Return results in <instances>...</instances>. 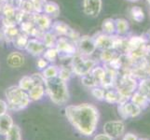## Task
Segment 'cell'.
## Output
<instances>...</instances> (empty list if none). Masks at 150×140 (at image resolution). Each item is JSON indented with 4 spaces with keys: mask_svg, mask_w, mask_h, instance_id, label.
<instances>
[{
    "mask_svg": "<svg viewBox=\"0 0 150 140\" xmlns=\"http://www.w3.org/2000/svg\"><path fill=\"white\" fill-rule=\"evenodd\" d=\"M64 111L67 120L80 134L86 136L94 134L99 122V110L95 106L88 103L71 105Z\"/></svg>",
    "mask_w": 150,
    "mask_h": 140,
    "instance_id": "cell-1",
    "label": "cell"
},
{
    "mask_svg": "<svg viewBox=\"0 0 150 140\" xmlns=\"http://www.w3.org/2000/svg\"><path fill=\"white\" fill-rule=\"evenodd\" d=\"M45 90L50 101L55 105L63 106L69 100V92L66 82L58 77L46 80Z\"/></svg>",
    "mask_w": 150,
    "mask_h": 140,
    "instance_id": "cell-2",
    "label": "cell"
},
{
    "mask_svg": "<svg viewBox=\"0 0 150 140\" xmlns=\"http://www.w3.org/2000/svg\"><path fill=\"white\" fill-rule=\"evenodd\" d=\"M7 99L8 109L12 111H20L26 108L31 102L27 92L22 90L19 86L13 85L8 87L5 92Z\"/></svg>",
    "mask_w": 150,
    "mask_h": 140,
    "instance_id": "cell-3",
    "label": "cell"
},
{
    "mask_svg": "<svg viewBox=\"0 0 150 140\" xmlns=\"http://www.w3.org/2000/svg\"><path fill=\"white\" fill-rule=\"evenodd\" d=\"M138 80L129 71H123L118 75L115 88L120 92L122 101L130 100L132 93L137 90Z\"/></svg>",
    "mask_w": 150,
    "mask_h": 140,
    "instance_id": "cell-4",
    "label": "cell"
},
{
    "mask_svg": "<svg viewBox=\"0 0 150 140\" xmlns=\"http://www.w3.org/2000/svg\"><path fill=\"white\" fill-rule=\"evenodd\" d=\"M97 65V62L91 57L76 53L71 58V70L76 76L83 77L91 72Z\"/></svg>",
    "mask_w": 150,
    "mask_h": 140,
    "instance_id": "cell-5",
    "label": "cell"
},
{
    "mask_svg": "<svg viewBox=\"0 0 150 140\" xmlns=\"http://www.w3.org/2000/svg\"><path fill=\"white\" fill-rule=\"evenodd\" d=\"M50 30L52 31L57 37L66 38L72 40L76 44L80 38V35L77 33L76 30L72 29L68 24L64 23V22H59V21H57V22L52 23Z\"/></svg>",
    "mask_w": 150,
    "mask_h": 140,
    "instance_id": "cell-6",
    "label": "cell"
},
{
    "mask_svg": "<svg viewBox=\"0 0 150 140\" xmlns=\"http://www.w3.org/2000/svg\"><path fill=\"white\" fill-rule=\"evenodd\" d=\"M55 48L58 50L60 58L71 59L72 57L77 53L76 44L72 40L64 37H58Z\"/></svg>",
    "mask_w": 150,
    "mask_h": 140,
    "instance_id": "cell-7",
    "label": "cell"
},
{
    "mask_svg": "<svg viewBox=\"0 0 150 140\" xmlns=\"http://www.w3.org/2000/svg\"><path fill=\"white\" fill-rule=\"evenodd\" d=\"M76 50L77 53L83 56L90 57L97 50L93 37L88 35L80 36L79 41L76 42Z\"/></svg>",
    "mask_w": 150,
    "mask_h": 140,
    "instance_id": "cell-8",
    "label": "cell"
},
{
    "mask_svg": "<svg viewBox=\"0 0 150 140\" xmlns=\"http://www.w3.org/2000/svg\"><path fill=\"white\" fill-rule=\"evenodd\" d=\"M117 111L120 116L124 120H126L129 118H135L139 116L142 113L143 109L130 100H128L117 104Z\"/></svg>",
    "mask_w": 150,
    "mask_h": 140,
    "instance_id": "cell-9",
    "label": "cell"
},
{
    "mask_svg": "<svg viewBox=\"0 0 150 140\" xmlns=\"http://www.w3.org/2000/svg\"><path fill=\"white\" fill-rule=\"evenodd\" d=\"M103 132L113 139L121 137L125 132V124L122 121H110L105 123Z\"/></svg>",
    "mask_w": 150,
    "mask_h": 140,
    "instance_id": "cell-10",
    "label": "cell"
},
{
    "mask_svg": "<svg viewBox=\"0 0 150 140\" xmlns=\"http://www.w3.org/2000/svg\"><path fill=\"white\" fill-rule=\"evenodd\" d=\"M114 36L106 35L103 33H98L93 36V39L96 45L97 50H114Z\"/></svg>",
    "mask_w": 150,
    "mask_h": 140,
    "instance_id": "cell-11",
    "label": "cell"
},
{
    "mask_svg": "<svg viewBox=\"0 0 150 140\" xmlns=\"http://www.w3.org/2000/svg\"><path fill=\"white\" fill-rule=\"evenodd\" d=\"M29 18L33 21V23L35 24V26L39 28L41 31L46 32L51 28L52 21L51 18L44 13H33L29 15Z\"/></svg>",
    "mask_w": 150,
    "mask_h": 140,
    "instance_id": "cell-12",
    "label": "cell"
},
{
    "mask_svg": "<svg viewBox=\"0 0 150 140\" xmlns=\"http://www.w3.org/2000/svg\"><path fill=\"white\" fill-rule=\"evenodd\" d=\"M102 0H83V11L90 17H97L102 11Z\"/></svg>",
    "mask_w": 150,
    "mask_h": 140,
    "instance_id": "cell-13",
    "label": "cell"
},
{
    "mask_svg": "<svg viewBox=\"0 0 150 140\" xmlns=\"http://www.w3.org/2000/svg\"><path fill=\"white\" fill-rule=\"evenodd\" d=\"M149 43V40L146 38V36H132L127 38V46L125 53H130L141 48L142 46Z\"/></svg>",
    "mask_w": 150,
    "mask_h": 140,
    "instance_id": "cell-14",
    "label": "cell"
},
{
    "mask_svg": "<svg viewBox=\"0 0 150 140\" xmlns=\"http://www.w3.org/2000/svg\"><path fill=\"white\" fill-rule=\"evenodd\" d=\"M46 50V47L43 42L40 39L35 38H29L27 45L25 47V50L28 53L32 54L34 56H42L44 51Z\"/></svg>",
    "mask_w": 150,
    "mask_h": 140,
    "instance_id": "cell-15",
    "label": "cell"
},
{
    "mask_svg": "<svg viewBox=\"0 0 150 140\" xmlns=\"http://www.w3.org/2000/svg\"><path fill=\"white\" fill-rule=\"evenodd\" d=\"M7 63L10 67L19 68L24 64V56L21 53H18V51H13V53H10L8 55Z\"/></svg>",
    "mask_w": 150,
    "mask_h": 140,
    "instance_id": "cell-16",
    "label": "cell"
},
{
    "mask_svg": "<svg viewBox=\"0 0 150 140\" xmlns=\"http://www.w3.org/2000/svg\"><path fill=\"white\" fill-rule=\"evenodd\" d=\"M13 120L8 114H4L0 116V134L1 136H7V134L10 131V129L13 126Z\"/></svg>",
    "mask_w": 150,
    "mask_h": 140,
    "instance_id": "cell-17",
    "label": "cell"
},
{
    "mask_svg": "<svg viewBox=\"0 0 150 140\" xmlns=\"http://www.w3.org/2000/svg\"><path fill=\"white\" fill-rule=\"evenodd\" d=\"M45 85H34L31 89L27 92L28 96L31 101H39L42 99L45 95Z\"/></svg>",
    "mask_w": 150,
    "mask_h": 140,
    "instance_id": "cell-18",
    "label": "cell"
},
{
    "mask_svg": "<svg viewBox=\"0 0 150 140\" xmlns=\"http://www.w3.org/2000/svg\"><path fill=\"white\" fill-rule=\"evenodd\" d=\"M116 24V35L120 36V37H126V35L129 33L130 30V24L128 21L123 18L115 19Z\"/></svg>",
    "mask_w": 150,
    "mask_h": 140,
    "instance_id": "cell-19",
    "label": "cell"
},
{
    "mask_svg": "<svg viewBox=\"0 0 150 140\" xmlns=\"http://www.w3.org/2000/svg\"><path fill=\"white\" fill-rule=\"evenodd\" d=\"M137 91L141 92L150 103V77H144L138 80Z\"/></svg>",
    "mask_w": 150,
    "mask_h": 140,
    "instance_id": "cell-20",
    "label": "cell"
},
{
    "mask_svg": "<svg viewBox=\"0 0 150 140\" xmlns=\"http://www.w3.org/2000/svg\"><path fill=\"white\" fill-rule=\"evenodd\" d=\"M43 13L50 18H57L60 15V8L58 4L52 1H46L43 8Z\"/></svg>",
    "mask_w": 150,
    "mask_h": 140,
    "instance_id": "cell-21",
    "label": "cell"
},
{
    "mask_svg": "<svg viewBox=\"0 0 150 140\" xmlns=\"http://www.w3.org/2000/svg\"><path fill=\"white\" fill-rule=\"evenodd\" d=\"M105 102L109 104H120L122 101V98L116 88H110V89H105Z\"/></svg>",
    "mask_w": 150,
    "mask_h": 140,
    "instance_id": "cell-22",
    "label": "cell"
},
{
    "mask_svg": "<svg viewBox=\"0 0 150 140\" xmlns=\"http://www.w3.org/2000/svg\"><path fill=\"white\" fill-rule=\"evenodd\" d=\"M130 101L132 102L133 104H135L136 106H138L139 107H141L142 109H144L149 106V102L147 101V99L144 97L141 92H139L137 90L134 92L132 96L130 97Z\"/></svg>",
    "mask_w": 150,
    "mask_h": 140,
    "instance_id": "cell-23",
    "label": "cell"
},
{
    "mask_svg": "<svg viewBox=\"0 0 150 140\" xmlns=\"http://www.w3.org/2000/svg\"><path fill=\"white\" fill-rule=\"evenodd\" d=\"M57 38H58V37H57L52 31L49 30V31H46V32L44 33L42 38H41V41H42L43 44L45 45L46 49L47 48H55Z\"/></svg>",
    "mask_w": 150,
    "mask_h": 140,
    "instance_id": "cell-24",
    "label": "cell"
},
{
    "mask_svg": "<svg viewBox=\"0 0 150 140\" xmlns=\"http://www.w3.org/2000/svg\"><path fill=\"white\" fill-rule=\"evenodd\" d=\"M102 33L106 34V35H116V24H115V19L112 18H107L103 20L102 23Z\"/></svg>",
    "mask_w": 150,
    "mask_h": 140,
    "instance_id": "cell-25",
    "label": "cell"
},
{
    "mask_svg": "<svg viewBox=\"0 0 150 140\" xmlns=\"http://www.w3.org/2000/svg\"><path fill=\"white\" fill-rule=\"evenodd\" d=\"M2 31L4 33L5 39L8 41V42H12V40L21 33L20 29L17 28L16 25H13V26H3Z\"/></svg>",
    "mask_w": 150,
    "mask_h": 140,
    "instance_id": "cell-26",
    "label": "cell"
},
{
    "mask_svg": "<svg viewBox=\"0 0 150 140\" xmlns=\"http://www.w3.org/2000/svg\"><path fill=\"white\" fill-rule=\"evenodd\" d=\"M28 40H29L28 36L21 32L17 37L12 40V44L15 48H17L18 50H25V47L27 45Z\"/></svg>",
    "mask_w": 150,
    "mask_h": 140,
    "instance_id": "cell-27",
    "label": "cell"
},
{
    "mask_svg": "<svg viewBox=\"0 0 150 140\" xmlns=\"http://www.w3.org/2000/svg\"><path fill=\"white\" fill-rule=\"evenodd\" d=\"M117 50H101L100 53V60L103 63V65L110 63L112 60H114L120 55Z\"/></svg>",
    "mask_w": 150,
    "mask_h": 140,
    "instance_id": "cell-28",
    "label": "cell"
},
{
    "mask_svg": "<svg viewBox=\"0 0 150 140\" xmlns=\"http://www.w3.org/2000/svg\"><path fill=\"white\" fill-rule=\"evenodd\" d=\"M18 9H20L23 12H24L27 15L33 14L35 13L34 1L33 0H22V1H20Z\"/></svg>",
    "mask_w": 150,
    "mask_h": 140,
    "instance_id": "cell-29",
    "label": "cell"
},
{
    "mask_svg": "<svg viewBox=\"0 0 150 140\" xmlns=\"http://www.w3.org/2000/svg\"><path fill=\"white\" fill-rule=\"evenodd\" d=\"M130 15L132 19L136 23H142L144 19V9L139 6H134L130 10Z\"/></svg>",
    "mask_w": 150,
    "mask_h": 140,
    "instance_id": "cell-30",
    "label": "cell"
},
{
    "mask_svg": "<svg viewBox=\"0 0 150 140\" xmlns=\"http://www.w3.org/2000/svg\"><path fill=\"white\" fill-rule=\"evenodd\" d=\"M15 11H16V8L12 4H8V3L1 4V14L3 15V17L14 20Z\"/></svg>",
    "mask_w": 150,
    "mask_h": 140,
    "instance_id": "cell-31",
    "label": "cell"
},
{
    "mask_svg": "<svg viewBox=\"0 0 150 140\" xmlns=\"http://www.w3.org/2000/svg\"><path fill=\"white\" fill-rule=\"evenodd\" d=\"M58 72H59L58 66L55 65H49L46 68L43 69L42 75L45 77V80H49L55 77H58Z\"/></svg>",
    "mask_w": 150,
    "mask_h": 140,
    "instance_id": "cell-32",
    "label": "cell"
},
{
    "mask_svg": "<svg viewBox=\"0 0 150 140\" xmlns=\"http://www.w3.org/2000/svg\"><path fill=\"white\" fill-rule=\"evenodd\" d=\"M42 57H44L49 63H52V62H55L56 59L59 57V53L56 48H47L45 50L44 53L42 54Z\"/></svg>",
    "mask_w": 150,
    "mask_h": 140,
    "instance_id": "cell-33",
    "label": "cell"
},
{
    "mask_svg": "<svg viewBox=\"0 0 150 140\" xmlns=\"http://www.w3.org/2000/svg\"><path fill=\"white\" fill-rule=\"evenodd\" d=\"M91 75L93 76V77L95 79L98 86H100L103 77V76H105V67H103V66L96 65L94 68L91 70Z\"/></svg>",
    "mask_w": 150,
    "mask_h": 140,
    "instance_id": "cell-34",
    "label": "cell"
},
{
    "mask_svg": "<svg viewBox=\"0 0 150 140\" xmlns=\"http://www.w3.org/2000/svg\"><path fill=\"white\" fill-rule=\"evenodd\" d=\"M18 86L22 90H23L25 92H28L31 89V88L34 86V81L32 80V77H31V76H24V77H23L22 79L20 80Z\"/></svg>",
    "mask_w": 150,
    "mask_h": 140,
    "instance_id": "cell-35",
    "label": "cell"
},
{
    "mask_svg": "<svg viewBox=\"0 0 150 140\" xmlns=\"http://www.w3.org/2000/svg\"><path fill=\"white\" fill-rule=\"evenodd\" d=\"M6 140H22V134H21V129L16 124L10 129V131L7 134Z\"/></svg>",
    "mask_w": 150,
    "mask_h": 140,
    "instance_id": "cell-36",
    "label": "cell"
},
{
    "mask_svg": "<svg viewBox=\"0 0 150 140\" xmlns=\"http://www.w3.org/2000/svg\"><path fill=\"white\" fill-rule=\"evenodd\" d=\"M81 82L84 86H86L88 88H91V89L93 87L98 86L97 82L93 77V76L91 75V73H89V74H87L83 77H81Z\"/></svg>",
    "mask_w": 150,
    "mask_h": 140,
    "instance_id": "cell-37",
    "label": "cell"
},
{
    "mask_svg": "<svg viewBox=\"0 0 150 140\" xmlns=\"http://www.w3.org/2000/svg\"><path fill=\"white\" fill-rule=\"evenodd\" d=\"M72 70L71 67H67V66H61L59 67V72H58V77H60L61 80H63L64 81L68 80L71 76H72Z\"/></svg>",
    "mask_w": 150,
    "mask_h": 140,
    "instance_id": "cell-38",
    "label": "cell"
},
{
    "mask_svg": "<svg viewBox=\"0 0 150 140\" xmlns=\"http://www.w3.org/2000/svg\"><path fill=\"white\" fill-rule=\"evenodd\" d=\"M105 89L101 86H96L91 88V95L97 100L103 101L105 99Z\"/></svg>",
    "mask_w": 150,
    "mask_h": 140,
    "instance_id": "cell-39",
    "label": "cell"
},
{
    "mask_svg": "<svg viewBox=\"0 0 150 140\" xmlns=\"http://www.w3.org/2000/svg\"><path fill=\"white\" fill-rule=\"evenodd\" d=\"M32 80L34 81V85H45V77H43L42 73H35L32 76Z\"/></svg>",
    "mask_w": 150,
    "mask_h": 140,
    "instance_id": "cell-40",
    "label": "cell"
},
{
    "mask_svg": "<svg viewBox=\"0 0 150 140\" xmlns=\"http://www.w3.org/2000/svg\"><path fill=\"white\" fill-rule=\"evenodd\" d=\"M49 65V62L46 60L44 57H42V56H39V58L38 59V61H37V66L38 67L39 69H41V70H43L44 68H46Z\"/></svg>",
    "mask_w": 150,
    "mask_h": 140,
    "instance_id": "cell-41",
    "label": "cell"
},
{
    "mask_svg": "<svg viewBox=\"0 0 150 140\" xmlns=\"http://www.w3.org/2000/svg\"><path fill=\"white\" fill-rule=\"evenodd\" d=\"M7 111H8L7 102L2 100V99H0V116H2V115H4V114H6Z\"/></svg>",
    "mask_w": 150,
    "mask_h": 140,
    "instance_id": "cell-42",
    "label": "cell"
},
{
    "mask_svg": "<svg viewBox=\"0 0 150 140\" xmlns=\"http://www.w3.org/2000/svg\"><path fill=\"white\" fill-rule=\"evenodd\" d=\"M93 140H114L112 137H110L109 136H107L106 134H98L94 136Z\"/></svg>",
    "mask_w": 150,
    "mask_h": 140,
    "instance_id": "cell-43",
    "label": "cell"
},
{
    "mask_svg": "<svg viewBox=\"0 0 150 140\" xmlns=\"http://www.w3.org/2000/svg\"><path fill=\"white\" fill-rule=\"evenodd\" d=\"M123 140H138V137L136 134H134L132 133H127L124 134Z\"/></svg>",
    "mask_w": 150,
    "mask_h": 140,
    "instance_id": "cell-44",
    "label": "cell"
},
{
    "mask_svg": "<svg viewBox=\"0 0 150 140\" xmlns=\"http://www.w3.org/2000/svg\"><path fill=\"white\" fill-rule=\"evenodd\" d=\"M5 39V37H4V33H3V31H2V28L0 29V41H2Z\"/></svg>",
    "mask_w": 150,
    "mask_h": 140,
    "instance_id": "cell-45",
    "label": "cell"
},
{
    "mask_svg": "<svg viewBox=\"0 0 150 140\" xmlns=\"http://www.w3.org/2000/svg\"><path fill=\"white\" fill-rule=\"evenodd\" d=\"M146 38H147L148 40H150V28L147 30V32H146Z\"/></svg>",
    "mask_w": 150,
    "mask_h": 140,
    "instance_id": "cell-46",
    "label": "cell"
},
{
    "mask_svg": "<svg viewBox=\"0 0 150 140\" xmlns=\"http://www.w3.org/2000/svg\"><path fill=\"white\" fill-rule=\"evenodd\" d=\"M13 2V0H4V3H8V4H11Z\"/></svg>",
    "mask_w": 150,
    "mask_h": 140,
    "instance_id": "cell-47",
    "label": "cell"
},
{
    "mask_svg": "<svg viewBox=\"0 0 150 140\" xmlns=\"http://www.w3.org/2000/svg\"><path fill=\"white\" fill-rule=\"evenodd\" d=\"M129 1H131V2H137V1H139V0H129Z\"/></svg>",
    "mask_w": 150,
    "mask_h": 140,
    "instance_id": "cell-48",
    "label": "cell"
},
{
    "mask_svg": "<svg viewBox=\"0 0 150 140\" xmlns=\"http://www.w3.org/2000/svg\"><path fill=\"white\" fill-rule=\"evenodd\" d=\"M138 140H148L146 138H138Z\"/></svg>",
    "mask_w": 150,
    "mask_h": 140,
    "instance_id": "cell-49",
    "label": "cell"
},
{
    "mask_svg": "<svg viewBox=\"0 0 150 140\" xmlns=\"http://www.w3.org/2000/svg\"><path fill=\"white\" fill-rule=\"evenodd\" d=\"M3 3H4V0H0V5L3 4Z\"/></svg>",
    "mask_w": 150,
    "mask_h": 140,
    "instance_id": "cell-50",
    "label": "cell"
},
{
    "mask_svg": "<svg viewBox=\"0 0 150 140\" xmlns=\"http://www.w3.org/2000/svg\"><path fill=\"white\" fill-rule=\"evenodd\" d=\"M0 15H1V5H0ZM0 20H1V18H0Z\"/></svg>",
    "mask_w": 150,
    "mask_h": 140,
    "instance_id": "cell-51",
    "label": "cell"
},
{
    "mask_svg": "<svg viewBox=\"0 0 150 140\" xmlns=\"http://www.w3.org/2000/svg\"><path fill=\"white\" fill-rule=\"evenodd\" d=\"M146 1H147V3H148V4L150 5V0H146Z\"/></svg>",
    "mask_w": 150,
    "mask_h": 140,
    "instance_id": "cell-52",
    "label": "cell"
},
{
    "mask_svg": "<svg viewBox=\"0 0 150 140\" xmlns=\"http://www.w3.org/2000/svg\"><path fill=\"white\" fill-rule=\"evenodd\" d=\"M149 63H150V57H149Z\"/></svg>",
    "mask_w": 150,
    "mask_h": 140,
    "instance_id": "cell-53",
    "label": "cell"
},
{
    "mask_svg": "<svg viewBox=\"0 0 150 140\" xmlns=\"http://www.w3.org/2000/svg\"><path fill=\"white\" fill-rule=\"evenodd\" d=\"M19 1H22V0H19Z\"/></svg>",
    "mask_w": 150,
    "mask_h": 140,
    "instance_id": "cell-54",
    "label": "cell"
},
{
    "mask_svg": "<svg viewBox=\"0 0 150 140\" xmlns=\"http://www.w3.org/2000/svg\"><path fill=\"white\" fill-rule=\"evenodd\" d=\"M149 44H150V43H149Z\"/></svg>",
    "mask_w": 150,
    "mask_h": 140,
    "instance_id": "cell-55",
    "label": "cell"
}]
</instances>
